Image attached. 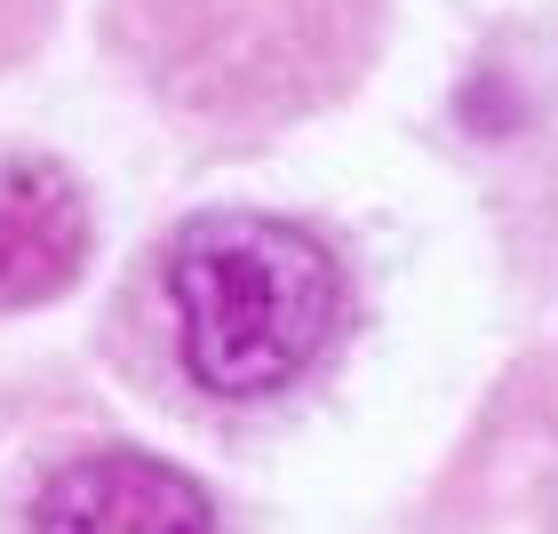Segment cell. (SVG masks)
I'll return each mask as SVG.
<instances>
[{"instance_id":"6da1fadb","label":"cell","mask_w":558,"mask_h":534,"mask_svg":"<svg viewBox=\"0 0 558 534\" xmlns=\"http://www.w3.org/2000/svg\"><path fill=\"white\" fill-rule=\"evenodd\" d=\"M343 264L279 216H199L168 247L184 375L216 399H271L343 336Z\"/></svg>"},{"instance_id":"7a4b0ae2","label":"cell","mask_w":558,"mask_h":534,"mask_svg":"<svg viewBox=\"0 0 558 534\" xmlns=\"http://www.w3.org/2000/svg\"><path fill=\"white\" fill-rule=\"evenodd\" d=\"M136 64L199 120H295L367 57L375 0H129Z\"/></svg>"},{"instance_id":"3957f363","label":"cell","mask_w":558,"mask_h":534,"mask_svg":"<svg viewBox=\"0 0 558 534\" xmlns=\"http://www.w3.org/2000/svg\"><path fill=\"white\" fill-rule=\"evenodd\" d=\"M423 534H558V351L519 360L478 406Z\"/></svg>"},{"instance_id":"277c9868","label":"cell","mask_w":558,"mask_h":534,"mask_svg":"<svg viewBox=\"0 0 558 534\" xmlns=\"http://www.w3.org/2000/svg\"><path fill=\"white\" fill-rule=\"evenodd\" d=\"M33 534H216V511L175 463L112 447L48 478Z\"/></svg>"},{"instance_id":"5b68a950","label":"cell","mask_w":558,"mask_h":534,"mask_svg":"<svg viewBox=\"0 0 558 534\" xmlns=\"http://www.w3.org/2000/svg\"><path fill=\"white\" fill-rule=\"evenodd\" d=\"M88 264V199L57 160H0V303H48Z\"/></svg>"}]
</instances>
